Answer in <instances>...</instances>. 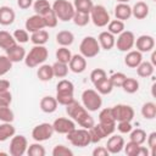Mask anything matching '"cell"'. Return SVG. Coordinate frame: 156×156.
<instances>
[{
    "mask_svg": "<svg viewBox=\"0 0 156 156\" xmlns=\"http://www.w3.org/2000/svg\"><path fill=\"white\" fill-rule=\"evenodd\" d=\"M151 63L154 66H156V52L155 51H152V54H151Z\"/></svg>",
    "mask_w": 156,
    "mask_h": 156,
    "instance_id": "91938a15",
    "label": "cell"
},
{
    "mask_svg": "<svg viewBox=\"0 0 156 156\" xmlns=\"http://www.w3.org/2000/svg\"><path fill=\"white\" fill-rule=\"evenodd\" d=\"M134 43H135V35L133 32L130 30H123L122 33H119L117 35V39H116V43L115 45L117 46V49L122 52H127L129 50L133 49L134 46Z\"/></svg>",
    "mask_w": 156,
    "mask_h": 156,
    "instance_id": "8fae6325",
    "label": "cell"
},
{
    "mask_svg": "<svg viewBox=\"0 0 156 156\" xmlns=\"http://www.w3.org/2000/svg\"><path fill=\"white\" fill-rule=\"evenodd\" d=\"M46 28L45 26V21L43 18V16L40 15H33L30 17H28L26 20V23H24V29L28 32V33H34L37 30H40V29H44Z\"/></svg>",
    "mask_w": 156,
    "mask_h": 156,
    "instance_id": "2e32d148",
    "label": "cell"
},
{
    "mask_svg": "<svg viewBox=\"0 0 156 156\" xmlns=\"http://www.w3.org/2000/svg\"><path fill=\"white\" fill-rule=\"evenodd\" d=\"M39 105H40V110L43 112H45V113H52V112H55L57 110L58 102H57V100H56L55 96L48 95V96L41 98Z\"/></svg>",
    "mask_w": 156,
    "mask_h": 156,
    "instance_id": "d4e9b609",
    "label": "cell"
},
{
    "mask_svg": "<svg viewBox=\"0 0 156 156\" xmlns=\"http://www.w3.org/2000/svg\"><path fill=\"white\" fill-rule=\"evenodd\" d=\"M96 39H98V41H99L100 48L104 49V50H111V49L115 46V43H116L115 35H113L112 33H110L108 30L101 32Z\"/></svg>",
    "mask_w": 156,
    "mask_h": 156,
    "instance_id": "44dd1931",
    "label": "cell"
},
{
    "mask_svg": "<svg viewBox=\"0 0 156 156\" xmlns=\"http://www.w3.org/2000/svg\"><path fill=\"white\" fill-rule=\"evenodd\" d=\"M99 123L106 128V130L108 132V134H113V132L116 130V121L112 116L111 112V107H106L102 108L99 112Z\"/></svg>",
    "mask_w": 156,
    "mask_h": 156,
    "instance_id": "4fadbf2b",
    "label": "cell"
},
{
    "mask_svg": "<svg viewBox=\"0 0 156 156\" xmlns=\"http://www.w3.org/2000/svg\"><path fill=\"white\" fill-rule=\"evenodd\" d=\"M107 30L110 33H112L113 35H118L119 33H122L124 30V22L121 20H110V22L107 23Z\"/></svg>",
    "mask_w": 156,
    "mask_h": 156,
    "instance_id": "8d00e7d4",
    "label": "cell"
},
{
    "mask_svg": "<svg viewBox=\"0 0 156 156\" xmlns=\"http://www.w3.org/2000/svg\"><path fill=\"white\" fill-rule=\"evenodd\" d=\"M111 112L112 116L115 118L116 122H121V121H129L132 122V119L134 118V110L132 106L126 105V104H117L113 107H111Z\"/></svg>",
    "mask_w": 156,
    "mask_h": 156,
    "instance_id": "30bf717a",
    "label": "cell"
},
{
    "mask_svg": "<svg viewBox=\"0 0 156 156\" xmlns=\"http://www.w3.org/2000/svg\"><path fill=\"white\" fill-rule=\"evenodd\" d=\"M15 44H17V41L15 40L11 33H9L7 30H0V48L1 49L7 50Z\"/></svg>",
    "mask_w": 156,
    "mask_h": 156,
    "instance_id": "1f68e13d",
    "label": "cell"
},
{
    "mask_svg": "<svg viewBox=\"0 0 156 156\" xmlns=\"http://www.w3.org/2000/svg\"><path fill=\"white\" fill-rule=\"evenodd\" d=\"M134 46L140 52H150L155 48V39L152 35H149V34L139 35L138 38H135Z\"/></svg>",
    "mask_w": 156,
    "mask_h": 156,
    "instance_id": "9a60e30c",
    "label": "cell"
},
{
    "mask_svg": "<svg viewBox=\"0 0 156 156\" xmlns=\"http://www.w3.org/2000/svg\"><path fill=\"white\" fill-rule=\"evenodd\" d=\"M68 68L73 73H83L87 68V58L80 54L72 55V57L68 62Z\"/></svg>",
    "mask_w": 156,
    "mask_h": 156,
    "instance_id": "ac0fdd59",
    "label": "cell"
},
{
    "mask_svg": "<svg viewBox=\"0 0 156 156\" xmlns=\"http://www.w3.org/2000/svg\"><path fill=\"white\" fill-rule=\"evenodd\" d=\"M10 82L7 79H0V91H4V90H9L10 89Z\"/></svg>",
    "mask_w": 156,
    "mask_h": 156,
    "instance_id": "680465c9",
    "label": "cell"
},
{
    "mask_svg": "<svg viewBox=\"0 0 156 156\" xmlns=\"http://www.w3.org/2000/svg\"><path fill=\"white\" fill-rule=\"evenodd\" d=\"M16 134V128L12 126V122H2L0 124V141H6Z\"/></svg>",
    "mask_w": 156,
    "mask_h": 156,
    "instance_id": "f1b7e54d",
    "label": "cell"
},
{
    "mask_svg": "<svg viewBox=\"0 0 156 156\" xmlns=\"http://www.w3.org/2000/svg\"><path fill=\"white\" fill-rule=\"evenodd\" d=\"M6 51V56L12 61V63H16V62H21V61H24V57H26V50L23 46H21L18 43L15 44L13 46H11L10 49L5 50Z\"/></svg>",
    "mask_w": 156,
    "mask_h": 156,
    "instance_id": "d6986e66",
    "label": "cell"
},
{
    "mask_svg": "<svg viewBox=\"0 0 156 156\" xmlns=\"http://www.w3.org/2000/svg\"><path fill=\"white\" fill-rule=\"evenodd\" d=\"M94 87H95V90L100 95H107V94H110L113 90V85H112V83H111V80H110L108 77H106V78L96 82L94 84Z\"/></svg>",
    "mask_w": 156,
    "mask_h": 156,
    "instance_id": "4dcf8cb0",
    "label": "cell"
},
{
    "mask_svg": "<svg viewBox=\"0 0 156 156\" xmlns=\"http://www.w3.org/2000/svg\"><path fill=\"white\" fill-rule=\"evenodd\" d=\"M90 21L96 27H105L110 22V13L104 5H94L90 11Z\"/></svg>",
    "mask_w": 156,
    "mask_h": 156,
    "instance_id": "ba28073f",
    "label": "cell"
},
{
    "mask_svg": "<svg viewBox=\"0 0 156 156\" xmlns=\"http://www.w3.org/2000/svg\"><path fill=\"white\" fill-rule=\"evenodd\" d=\"M149 15V5L144 1H136L132 7V16L136 20H144Z\"/></svg>",
    "mask_w": 156,
    "mask_h": 156,
    "instance_id": "484cf974",
    "label": "cell"
},
{
    "mask_svg": "<svg viewBox=\"0 0 156 156\" xmlns=\"http://www.w3.org/2000/svg\"><path fill=\"white\" fill-rule=\"evenodd\" d=\"M139 146H140L139 144H136V143H134V141L129 140L127 144L124 143L123 150H124V152H126V155H127V156H135V154H136V151H138Z\"/></svg>",
    "mask_w": 156,
    "mask_h": 156,
    "instance_id": "816d5d0a",
    "label": "cell"
},
{
    "mask_svg": "<svg viewBox=\"0 0 156 156\" xmlns=\"http://www.w3.org/2000/svg\"><path fill=\"white\" fill-rule=\"evenodd\" d=\"M15 119L13 111L10 108V105L0 104V121L1 122H12Z\"/></svg>",
    "mask_w": 156,
    "mask_h": 156,
    "instance_id": "60d3db41",
    "label": "cell"
},
{
    "mask_svg": "<svg viewBox=\"0 0 156 156\" xmlns=\"http://www.w3.org/2000/svg\"><path fill=\"white\" fill-rule=\"evenodd\" d=\"M51 154H52V156H73V151L69 147H67V146H65L62 144L56 145L52 149Z\"/></svg>",
    "mask_w": 156,
    "mask_h": 156,
    "instance_id": "7dc6e473",
    "label": "cell"
},
{
    "mask_svg": "<svg viewBox=\"0 0 156 156\" xmlns=\"http://www.w3.org/2000/svg\"><path fill=\"white\" fill-rule=\"evenodd\" d=\"M108 78H110V80H111L113 88H115V87L121 88L122 84H123V82L126 80L127 76H126L124 73H122V72H116V73H113V74H112L111 77H108Z\"/></svg>",
    "mask_w": 156,
    "mask_h": 156,
    "instance_id": "681fc988",
    "label": "cell"
},
{
    "mask_svg": "<svg viewBox=\"0 0 156 156\" xmlns=\"http://www.w3.org/2000/svg\"><path fill=\"white\" fill-rule=\"evenodd\" d=\"M33 9L37 15L43 16L46 11H49L51 9V5H50L49 0H35L33 2Z\"/></svg>",
    "mask_w": 156,
    "mask_h": 156,
    "instance_id": "b9f144b4",
    "label": "cell"
},
{
    "mask_svg": "<svg viewBox=\"0 0 156 156\" xmlns=\"http://www.w3.org/2000/svg\"><path fill=\"white\" fill-rule=\"evenodd\" d=\"M110 152L107 151V149L105 146H96L93 150V156H108Z\"/></svg>",
    "mask_w": 156,
    "mask_h": 156,
    "instance_id": "9f6ffc18",
    "label": "cell"
},
{
    "mask_svg": "<svg viewBox=\"0 0 156 156\" xmlns=\"http://www.w3.org/2000/svg\"><path fill=\"white\" fill-rule=\"evenodd\" d=\"M33 0H17V6L22 10H27L30 6H33Z\"/></svg>",
    "mask_w": 156,
    "mask_h": 156,
    "instance_id": "6f0895ef",
    "label": "cell"
},
{
    "mask_svg": "<svg viewBox=\"0 0 156 156\" xmlns=\"http://www.w3.org/2000/svg\"><path fill=\"white\" fill-rule=\"evenodd\" d=\"M67 136V140L73 145V146H77V147H85L88 146L89 144H91L90 141V134H89V130L85 129V128H74L73 130H71L69 133L66 134Z\"/></svg>",
    "mask_w": 156,
    "mask_h": 156,
    "instance_id": "52a82bcc",
    "label": "cell"
},
{
    "mask_svg": "<svg viewBox=\"0 0 156 156\" xmlns=\"http://www.w3.org/2000/svg\"><path fill=\"white\" fill-rule=\"evenodd\" d=\"M117 1H118V2H127V4H128L130 0H117Z\"/></svg>",
    "mask_w": 156,
    "mask_h": 156,
    "instance_id": "94428289",
    "label": "cell"
},
{
    "mask_svg": "<svg viewBox=\"0 0 156 156\" xmlns=\"http://www.w3.org/2000/svg\"><path fill=\"white\" fill-rule=\"evenodd\" d=\"M54 130L58 134H67L71 130L76 128V122L72 118H66V117H58L52 122Z\"/></svg>",
    "mask_w": 156,
    "mask_h": 156,
    "instance_id": "5bb4252c",
    "label": "cell"
},
{
    "mask_svg": "<svg viewBox=\"0 0 156 156\" xmlns=\"http://www.w3.org/2000/svg\"><path fill=\"white\" fill-rule=\"evenodd\" d=\"M121 88H123V90L126 93H128V94H134V93H136L139 90V82L135 78L127 77Z\"/></svg>",
    "mask_w": 156,
    "mask_h": 156,
    "instance_id": "d590c367",
    "label": "cell"
},
{
    "mask_svg": "<svg viewBox=\"0 0 156 156\" xmlns=\"http://www.w3.org/2000/svg\"><path fill=\"white\" fill-rule=\"evenodd\" d=\"M106 77H107L106 71L102 69V68H95L90 73V80H91L93 84H95L96 82H99V80H101V79H104Z\"/></svg>",
    "mask_w": 156,
    "mask_h": 156,
    "instance_id": "f907efd6",
    "label": "cell"
},
{
    "mask_svg": "<svg viewBox=\"0 0 156 156\" xmlns=\"http://www.w3.org/2000/svg\"><path fill=\"white\" fill-rule=\"evenodd\" d=\"M145 141L147 143V146L151 150L150 155L154 156L155 155V149H156V132H151L149 135H146V140Z\"/></svg>",
    "mask_w": 156,
    "mask_h": 156,
    "instance_id": "f5cc1de1",
    "label": "cell"
},
{
    "mask_svg": "<svg viewBox=\"0 0 156 156\" xmlns=\"http://www.w3.org/2000/svg\"><path fill=\"white\" fill-rule=\"evenodd\" d=\"M49 56V50L45 48V45H34L28 54H26L24 63L29 68H34L37 66H40L46 61Z\"/></svg>",
    "mask_w": 156,
    "mask_h": 156,
    "instance_id": "3957f363",
    "label": "cell"
},
{
    "mask_svg": "<svg viewBox=\"0 0 156 156\" xmlns=\"http://www.w3.org/2000/svg\"><path fill=\"white\" fill-rule=\"evenodd\" d=\"M141 116L145 119H154L156 117V104L147 101L141 106Z\"/></svg>",
    "mask_w": 156,
    "mask_h": 156,
    "instance_id": "836d02e7",
    "label": "cell"
},
{
    "mask_svg": "<svg viewBox=\"0 0 156 156\" xmlns=\"http://www.w3.org/2000/svg\"><path fill=\"white\" fill-rule=\"evenodd\" d=\"M73 23L78 27H84L90 22V15L89 13H84V12H78L76 11L72 18Z\"/></svg>",
    "mask_w": 156,
    "mask_h": 156,
    "instance_id": "7bdbcfd3",
    "label": "cell"
},
{
    "mask_svg": "<svg viewBox=\"0 0 156 156\" xmlns=\"http://www.w3.org/2000/svg\"><path fill=\"white\" fill-rule=\"evenodd\" d=\"M101 48L99 45V41L95 37L88 35L84 37L79 44V51L80 55H83L85 58H93L96 55H99Z\"/></svg>",
    "mask_w": 156,
    "mask_h": 156,
    "instance_id": "5b68a950",
    "label": "cell"
},
{
    "mask_svg": "<svg viewBox=\"0 0 156 156\" xmlns=\"http://www.w3.org/2000/svg\"><path fill=\"white\" fill-rule=\"evenodd\" d=\"M129 138L132 141L139 144V145H143L146 140V133L144 129H140V128H136V129H132L129 132Z\"/></svg>",
    "mask_w": 156,
    "mask_h": 156,
    "instance_id": "ab89813d",
    "label": "cell"
},
{
    "mask_svg": "<svg viewBox=\"0 0 156 156\" xmlns=\"http://www.w3.org/2000/svg\"><path fill=\"white\" fill-rule=\"evenodd\" d=\"M12 68V61L6 55H0V77L9 73Z\"/></svg>",
    "mask_w": 156,
    "mask_h": 156,
    "instance_id": "bcb514c9",
    "label": "cell"
},
{
    "mask_svg": "<svg viewBox=\"0 0 156 156\" xmlns=\"http://www.w3.org/2000/svg\"><path fill=\"white\" fill-rule=\"evenodd\" d=\"M51 7H52L57 20L62 21V22L72 21L73 15L76 12L73 4L69 2L68 0H55L54 4L51 5Z\"/></svg>",
    "mask_w": 156,
    "mask_h": 156,
    "instance_id": "277c9868",
    "label": "cell"
},
{
    "mask_svg": "<svg viewBox=\"0 0 156 156\" xmlns=\"http://www.w3.org/2000/svg\"><path fill=\"white\" fill-rule=\"evenodd\" d=\"M12 35H13L15 40L18 44H24V43H27L29 40V34H28V32L26 29H16Z\"/></svg>",
    "mask_w": 156,
    "mask_h": 156,
    "instance_id": "c3c4849f",
    "label": "cell"
},
{
    "mask_svg": "<svg viewBox=\"0 0 156 156\" xmlns=\"http://www.w3.org/2000/svg\"><path fill=\"white\" fill-rule=\"evenodd\" d=\"M56 60L58 62H62V63H67L69 62L71 57H72V52L71 50L67 48V46H60L57 50H56Z\"/></svg>",
    "mask_w": 156,
    "mask_h": 156,
    "instance_id": "74e56055",
    "label": "cell"
},
{
    "mask_svg": "<svg viewBox=\"0 0 156 156\" xmlns=\"http://www.w3.org/2000/svg\"><path fill=\"white\" fill-rule=\"evenodd\" d=\"M116 128L118 129L119 133L127 134V133H129L133 129V126H132V123L129 121H121V122H117Z\"/></svg>",
    "mask_w": 156,
    "mask_h": 156,
    "instance_id": "db71d44e",
    "label": "cell"
},
{
    "mask_svg": "<svg viewBox=\"0 0 156 156\" xmlns=\"http://www.w3.org/2000/svg\"><path fill=\"white\" fill-rule=\"evenodd\" d=\"M56 41L60 46H69L74 41V35L71 30H60L56 34Z\"/></svg>",
    "mask_w": 156,
    "mask_h": 156,
    "instance_id": "4316f807",
    "label": "cell"
},
{
    "mask_svg": "<svg viewBox=\"0 0 156 156\" xmlns=\"http://www.w3.org/2000/svg\"><path fill=\"white\" fill-rule=\"evenodd\" d=\"M143 61V52L138 50H129L124 56V65L129 68H136Z\"/></svg>",
    "mask_w": 156,
    "mask_h": 156,
    "instance_id": "7402d4cb",
    "label": "cell"
},
{
    "mask_svg": "<svg viewBox=\"0 0 156 156\" xmlns=\"http://www.w3.org/2000/svg\"><path fill=\"white\" fill-rule=\"evenodd\" d=\"M37 76L39 78V80L41 82H49L54 78V71H52V66L51 65H46V63H41L37 71Z\"/></svg>",
    "mask_w": 156,
    "mask_h": 156,
    "instance_id": "83f0119b",
    "label": "cell"
},
{
    "mask_svg": "<svg viewBox=\"0 0 156 156\" xmlns=\"http://www.w3.org/2000/svg\"><path fill=\"white\" fill-rule=\"evenodd\" d=\"M27 154L28 156H45L46 151L39 141H35L27 147Z\"/></svg>",
    "mask_w": 156,
    "mask_h": 156,
    "instance_id": "ee69618b",
    "label": "cell"
},
{
    "mask_svg": "<svg viewBox=\"0 0 156 156\" xmlns=\"http://www.w3.org/2000/svg\"><path fill=\"white\" fill-rule=\"evenodd\" d=\"M123 146H124L123 136L117 135V134H111V136L107 139V144H106L105 147L107 149V151L110 154L116 155V154H119L123 150Z\"/></svg>",
    "mask_w": 156,
    "mask_h": 156,
    "instance_id": "e0dca14e",
    "label": "cell"
},
{
    "mask_svg": "<svg viewBox=\"0 0 156 156\" xmlns=\"http://www.w3.org/2000/svg\"><path fill=\"white\" fill-rule=\"evenodd\" d=\"M82 104L89 112H94L101 107L102 99L95 89H85L82 93Z\"/></svg>",
    "mask_w": 156,
    "mask_h": 156,
    "instance_id": "8992f818",
    "label": "cell"
},
{
    "mask_svg": "<svg viewBox=\"0 0 156 156\" xmlns=\"http://www.w3.org/2000/svg\"><path fill=\"white\" fill-rule=\"evenodd\" d=\"M66 113L68 115L69 118H72L76 123H78L82 128L89 129L90 127L94 126V118L90 116L89 111L80 105L79 102H77L76 100H73L71 104L66 105Z\"/></svg>",
    "mask_w": 156,
    "mask_h": 156,
    "instance_id": "6da1fadb",
    "label": "cell"
},
{
    "mask_svg": "<svg viewBox=\"0 0 156 156\" xmlns=\"http://www.w3.org/2000/svg\"><path fill=\"white\" fill-rule=\"evenodd\" d=\"M74 10L78 12H84V13H90L94 4L91 0H74L73 1Z\"/></svg>",
    "mask_w": 156,
    "mask_h": 156,
    "instance_id": "e575fe53",
    "label": "cell"
},
{
    "mask_svg": "<svg viewBox=\"0 0 156 156\" xmlns=\"http://www.w3.org/2000/svg\"><path fill=\"white\" fill-rule=\"evenodd\" d=\"M16 18V13L12 7L10 6H0V24L1 26H10L13 23Z\"/></svg>",
    "mask_w": 156,
    "mask_h": 156,
    "instance_id": "603a6c76",
    "label": "cell"
},
{
    "mask_svg": "<svg viewBox=\"0 0 156 156\" xmlns=\"http://www.w3.org/2000/svg\"><path fill=\"white\" fill-rule=\"evenodd\" d=\"M115 16L117 20L124 22L132 17V7L127 2H118L115 7Z\"/></svg>",
    "mask_w": 156,
    "mask_h": 156,
    "instance_id": "cb8c5ba5",
    "label": "cell"
},
{
    "mask_svg": "<svg viewBox=\"0 0 156 156\" xmlns=\"http://www.w3.org/2000/svg\"><path fill=\"white\" fill-rule=\"evenodd\" d=\"M56 100L60 105H68L74 100V85L68 79H61L56 85Z\"/></svg>",
    "mask_w": 156,
    "mask_h": 156,
    "instance_id": "7a4b0ae2",
    "label": "cell"
},
{
    "mask_svg": "<svg viewBox=\"0 0 156 156\" xmlns=\"http://www.w3.org/2000/svg\"><path fill=\"white\" fill-rule=\"evenodd\" d=\"M29 39L34 45H45L49 41V33L45 29H40L32 33Z\"/></svg>",
    "mask_w": 156,
    "mask_h": 156,
    "instance_id": "d6a6232c",
    "label": "cell"
},
{
    "mask_svg": "<svg viewBox=\"0 0 156 156\" xmlns=\"http://www.w3.org/2000/svg\"><path fill=\"white\" fill-rule=\"evenodd\" d=\"M52 66V71H54V77H57V78H65L67 74H68V65L67 63H62V62H58L56 61Z\"/></svg>",
    "mask_w": 156,
    "mask_h": 156,
    "instance_id": "f35d334b",
    "label": "cell"
},
{
    "mask_svg": "<svg viewBox=\"0 0 156 156\" xmlns=\"http://www.w3.org/2000/svg\"><path fill=\"white\" fill-rule=\"evenodd\" d=\"M54 133H55V130H54L52 124L44 122V123H40V124H38V126H35L33 128V130H32V138L35 141L41 143V141L49 140L52 136Z\"/></svg>",
    "mask_w": 156,
    "mask_h": 156,
    "instance_id": "7c38bea8",
    "label": "cell"
},
{
    "mask_svg": "<svg viewBox=\"0 0 156 156\" xmlns=\"http://www.w3.org/2000/svg\"><path fill=\"white\" fill-rule=\"evenodd\" d=\"M88 130H89V134H90V141H91V144H98L104 138H106V136L110 135L108 132L106 130V128L102 127L100 123H98V124L94 123V126L90 127Z\"/></svg>",
    "mask_w": 156,
    "mask_h": 156,
    "instance_id": "ffe728a7",
    "label": "cell"
},
{
    "mask_svg": "<svg viewBox=\"0 0 156 156\" xmlns=\"http://www.w3.org/2000/svg\"><path fill=\"white\" fill-rule=\"evenodd\" d=\"M152 1H156V0H152Z\"/></svg>",
    "mask_w": 156,
    "mask_h": 156,
    "instance_id": "6125c7cd",
    "label": "cell"
},
{
    "mask_svg": "<svg viewBox=\"0 0 156 156\" xmlns=\"http://www.w3.org/2000/svg\"><path fill=\"white\" fill-rule=\"evenodd\" d=\"M154 71H155V66L149 61H141L136 67V74L143 78L151 77L154 74Z\"/></svg>",
    "mask_w": 156,
    "mask_h": 156,
    "instance_id": "f546056e",
    "label": "cell"
},
{
    "mask_svg": "<svg viewBox=\"0 0 156 156\" xmlns=\"http://www.w3.org/2000/svg\"><path fill=\"white\" fill-rule=\"evenodd\" d=\"M12 102V94L9 90H4L0 91V104H5V105H11Z\"/></svg>",
    "mask_w": 156,
    "mask_h": 156,
    "instance_id": "11a10c76",
    "label": "cell"
},
{
    "mask_svg": "<svg viewBox=\"0 0 156 156\" xmlns=\"http://www.w3.org/2000/svg\"><path fill=\"white\" fill-rule=\"evenodd\" d=\"M43 18H44V21H45V26H46L48 28H55V27L57 26L58 20H57V17H56V15H55L52 7L43 15Z\"/></svg>",
    "mask_w": 156,
    "mask_h": 156,
    "instance_id": "f6af8a7d",
    "label": "cell"
},
{
    "mask_svg": "<svg viewBox=\"0 0 156 156\" xmlns=\"http://www.w3.org/2000/svg\"><path fill=\"white\" fill-rule=\"evenodd\" d=\"M28 147V140L24 135L21 134H15L11 138L10 146H9V152L11 156H22L27 152Z\"/></svg>",
    "mask_w": 156,
    "mask_h": 156,
    "instance_id": "9c48e42d",
    "label": "cell"
}]
</instances>
